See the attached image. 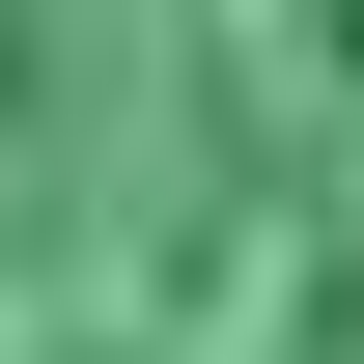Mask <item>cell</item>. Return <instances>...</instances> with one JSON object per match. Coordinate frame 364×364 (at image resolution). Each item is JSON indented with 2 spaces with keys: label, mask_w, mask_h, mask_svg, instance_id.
Returning a JSON list of instances; mask_svg holds the SVG:
<instances>
[{
  "label": "cell",
  "mask_w": 364,
  "mask_h": 364,
  "mask_svg": "<svg viewBox=\"0 0 364 364\" xmlns=\"http://www.w3.org/2000/svg\"><path fill=\"white\" fill-rule=\"evenodd\" d=\"M0 364H364V0H0Z\"/></svg>",
  "instance_id": "obj_1"
}]
</instances>
